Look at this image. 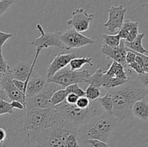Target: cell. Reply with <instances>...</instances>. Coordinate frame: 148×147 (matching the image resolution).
Instances as JSON below:
<instances>
[{"label":"cell","mask_w":148,"mask_h":147,"mask_svg":"<svg viewBox=\"0 0 148 147\" xmlns=\"http://www.w3.org/2000/svg\"><path fill=\"white\" fill-rule=\"evenodd\" d=\"M36 28L40 31V36L35 38L32 41L31 45L36 47L37 50L41 51L43 49L49 48V47H57L66 50L64 45L59 38V31L56 33H46L40 24H36Z\"/></svg>","instance_id":"9c48e42d"},{"label":"cell","mask_w":148,"mask_h":147,"mask_svg":"<svg viewBox=\"0 0 148 147\" xmlns=\"http://www.w3.org/2000/svg\"><path fill=\"white\" fill-rule=\"evenodd\" d=\"M10 66L7 63L4 59V56L2 54V48H0V71L3 72L4 74L9 72L10 69Z\"/></svg>","instance_id":"d6a6232c"},{"label":"cell","mask_w":148,"mask_h":147,"mask_svg":"<svg viewBox=\"0 0 148 147\" xmlns=\"http://www.w3.org/2000/svg\"><path fill=\"white\" fill-rule=\"evenodd\" d=\"M138 27H139V23L136 22V24H134V27L131 29V30L129 33L128 35H127V38L125 39V41L127 42H132L134 39H135V37H137V35H138Z\"/></svg>","instance_id":"e575fe53"},{"label":"cell","mask_w":148,"mask_h":147,"mask_svg":"<svg viewBox=\"0 0 148 147\" xmlns=\"http://www.w3.org/2000/svg\"><path fill=\"white\" fill-rule=\"evenodd\" d=\"M127 79H119V78L116 77H112L110 79V82L108 83V87H107V89L109 90V89H113V88L117 87V86H119L121 85L124 84L126 82H127Z\"/></svg>","instance_id":"1f68e13d"},{"label":"cell","mask_w":148,"mask_h":147,"mask_svg":"<svg viewBox=\"0 0 148 147\" xmlns=\"http://www.w3.org/2000/svg\"><path fill=\"white\" fill-rule=\"evenodd\" d=\"M132 112L137 118L147 120L148 119V102L145 97L136 101L133 104Z\"/></svg>","instance_id":"d6986e66"},{"label":"cell","mask_w":148,"mask_h":147,"mask_svg":"<svg viewBox=\"0 0 148 147\" xmlns=\"http://www.w3.org/2000/svg\"><path fill=\"white\" fill-rule=\"evenodd\" d=\"M6 100V101H10L8 97H7V94L4 92L3 89H0V100Z\"/></svg>","instance_id":"bcb514c9"},{"label":"cell","mask_w":148,"mask_h":147,"mask_svg":"<svg viewBox=\"0 0 148 147\" xmlns=\"http://www.w3.org/2000/svg\"><path fill=\"white\" fill-rule=\"evenodd\" d=\"M137 81L145 89L148 90V73L139 74V78Z\"/></svg>","instance_id":"74e56055"},{"label":"cell","mask_w":148,"mask_h":147,"mask_svg":"<svg viewBox=\"0 0 148 147\" xmlns=\"http://www.w3.org/2000/svg\"><path fill=\"white\" fill-rule=\"evenodd\" d=\"M127 67H128L130 70L134 71H135L136 73H137L138 74H142L145 73L144 69H143V68L141 66H140L138 63H136L135 61L133 62V63H130V64H127Z\"/></svg>","instance_id":"8d00e7d4"},{"label":"cell","mask_w":148,"mask_h":147,"mask_svg":"<svg viewBox=\"0 0 148 147\" xmlns=\"http://www.w3.org/2000/svg\"><path fill=\"white\" fill-rule=\"evenodd\" d=\"M127 52L125 56V60H126V63H127V65L135 61L136 54L134 53L133 50H130V49L127 48Z\"/></svg>","instance_id":"f35d334b"},{"label":"cell","mask_w":148,"mask_h":147,"mask_svg":"<svg viewBox=\"0 0 148 147\" xmlns=\"http://www.w3.org/2000/svg\"><path fill=\"white\" fill-rule=\"evenodd\" d=\"M90 76L89 70L72 71L68 68H64L56 72L53 76L47 79L48 82H53L61 86L63 89L73 84L85 82V79Z\"/></svg>","instance_id":"8992f818"},{"label":"cell","mask_w":148,"mask_h":147,"mask_svg":"<svg viewBox=\"0 0 148 147\" xmlns=\"http://www.w3.org/2000/svg\"><path fill=\"white\" fill-rule=\"evenodd\" d=\"M53 108L62 115L64 120L78 127L87 123L91 119L103 112V109L98 99L91 101L90 105L84 109L78 108L75 104L67 103L66 100H64L62 103Z\"/></svg>","instance_id":"5b68a950"},{"label":"cell","mask_w":148,"mask_h":147,"mask_svg":"<svg viewBox=\"0 0 148 147\" xmlns=\"http://www.w3.org/2000/svg\"><path fill=\"white\" fill-rule=\"evenodd\" d=\"M116 63L117 62L113 61L112 63H111V65L110 66L109 69H108L106 71H104V74H106L108 76H109V77H114V71H115L116 65Z\"/></svg>","instance_id":"7bdbcfd3"},{"label":"cell","mask_w":148,"mask_h":147,"mask_svg":"<svg viewBox=\"0 0 148 147\" xmlns=\"http://www.w3.org/2000/svg\"><path fill=\"white\" fill-rule=\"evenodd\" d=\"M111 78L112 77H109L106 74H105L102 69H98L93 74L90 75L89 77L85 79V82L92 85L95 87H103L104 89H107Z\"/></svg>","instance_id":"ac0fdd59"},{"label":"cell","mask_w":148,"mask_h":147,"mask_svg":"<svg viewBox=\"0 0 148 147\" xmlns=\"http://www.w3.org/2000/svg\"><path fill=\"white\" fill-rule=\"evenodd\" d=\"M17 0H2L0 1V17L8 10L12 4H15Z\"/></svg>","instance_id":"4dcf8cb0"},{"label":"cell","mask_w":148,"mask_h":147,"mask_svg":"<svg viewBox=\"0 0 148 147\" xmlns=\"http://www.w3.org/2000/svg\"><path fill=\"white\" fill-rule=\"evenodd\" d=\"M113 102L112 114L119 120L130 115L132 107L136 101L146 97L148 90L137 80L128 79L124 84L109 89Z\"/></svg>","instance_id":"6da1fadb"},{"label":"cell","mask_w":148,"mask_h":147,"mask_svg":"<svg viewBox=\"0 0 148 147\" xmlns=\"http://www.w3.org/2000/svg\"><path fill=\"white\" fill-rule=\"evenodd\" d=\"M4 74L3 73V72L0 71V89H1V78H2L3 75H4Z\"/></svg>","instance_id":"c3c4849f"},{"label":"cell","mask_w":148,"mask_h":147,"mask_svg":"<svg viewBox=\"0 0 148 147\" xmlns=\"http://www.w3.org/2000/svg\"><path fill=\"white\" fill-rule=\"evenodd\" d=\"M127 9L122 5L111 6L108 10V19L104 26L108 28L110 33H114L116 30L119 29L124 21V15Z\"/></svg>","instance_id":"8fae6325"},{"label":"cell","mask_w":148,"mask_h":147,"mask_svg":"<svg viewBox=\"0 0 148 147\" xmlns=\"http://www.w3.org/2000/svg\"><path fill=\"white\" fill-rule=\"evenodd\" d=\"M114 77L119 78L121 79H130V78L127 76L125 71H124V67L120 63H116V65L115 71H114Z\"/></svg>","instance_id":"f1b7e54d"},{"label":"cell","mask_w":148,"mask_h":147,"mask_svg":"<svg viewBox=\"0 0 148 147\" xmlns=\"http://www.w3.org/2000/svg\"><path fill=\"white\" fill-rule=\"evenodd\" d=\"M140 4H143V6L146 7V6H147L148 0H140Z\"/></svg>","instance_id":"7dc6e473"},{"label":"cell","mask_w":148,"mask_h":147,"mask_svg":"<svg viewBox=\"0 0 148 147\" xmlns=\"http://www.w3.org/2000/svg\"><path fill=\"white\" fill-rule=\"evenodd\" d=\"M46 82L47 81L43 76L38 74L33 70L27 82H25V97H30L39 93L43 89Z\"/></svg>","instance_id":"e0dca14e"},{"label":"cell","mask_w":148,"mask_h":147,"mask_svg":"<svg viewBox=\"0 0 148 147\" xmlns=\"http://www.w3.org/2000/svg\"><path fill=\"white\" fill-rule=\"evenodd\" d=\"M93 16L94 14H90L84 9L78 8L72 12V18L66 21V23L79 33L85 32L89 29Z\"/></svg>","instance_id":"30bf717a"},{"label":"cell","mask_w":148,"mask_h":147,"mask_svg":"<svg viewBox=\"0 0 148 147\" xmlns=\"http://www.w3.org/2000/svg\"><path fill=\"white\" fill-rule=\"evenodd\" d=\"M87 143L89 147H110L109 144L107 142H104L98 139H90Z\"/></svg>","instance_id":"d590c367"},{"label":"cell","mask_w":148,"mask_h":147,"mask_svg":"<svg viewBox=\"0 0 148 147\" xmlns=\"http://www.w3.org/2000/svg\"><path fill=\"white\" fill-rule=\"evenodd\" d=\"M12 82L14 84V86L17 88L20 91L25 95V89H26V84L25 82H22V81L17 80V79H13Z\"/></svg>","instance_id":"ab89813d"},{"label":"cell","mask_w":148,"mask_h":147,"mask_svg":"<svg viewBox=\"0 0 148 147\" xmlns=\"http://www.w3.org/2000/svg\"><path fill=\"white\" fill-rule=\"evenodd\" d=\"M1 89H4L6 92L10 101L17 100L25 105V95L14 86L12 82V78L10 74V71L3 75L1 80Z\"/></svg>","instance_id":"5bb4252c"},{"label":"cell","mask_w":148,"mask_h":147,"mask_svg":"<svg viewBox=\"0 0 148 147\" xmlns=\"http://www.w3.org/2000/svg\"><path fill=\"white\" fill-rule=\"evenodd\" d=\"M101 92L100 88L95 87L90 84L85 92V96L90 101L97 100L101 97Z\"/></svg>","instance_id":"484cf974"},{"label":"cell","mask_w":148,"mask_h":147,"mask_svg":"<svg viewBox=\"0 0 148 147\" xmlns=\"http://www.w3.org/2000/svg\"><path fill=\"white\" fill-rule=\"evenodd\" d=\"M0 1H2V0H0Z\"/></svg>","instance_id":"681fc988"},{"label":"cell","mask_w":148,"mask_h":147,"mask_svg":"<svg viewBox=\"0 0 148 147\" xmlns=\"http://www.w3.org/2000/svg\"><path fill=\"white\" fill-rule=\"evenodd\" d=\"M77 134V131L72 132L68 135L66 141V147H79Z\"/></svg>","instance_id":"83f0119b"},{"label":"cell","mask_w":148,"mask_h":147,"mask_svg":"<svg viewBox=\"0 0 148 147\" xmlns=\"http://www.w3.org/2000/svg\"><path fill=\"white\" fill-rule=\"evenodd\" d=\"M69 64L70 66V69L72 71L79 70L85 64H88L91 66H93V63H92V59L88 57L78 58V59L75 58L69 62Z\"/></svg>","instance_id":"44dd1931"},{"label":"cell","mask_w":148,"mask_h":147,"mask_svg":"<svg viewBox=\"0 0 148 147\" xmlns=\"http://www.w3.org/2000/svg\"><path fill=\"white\" fill-rule=\"evenodd\" d=\"M103 43L107 46H110L112 48H116L119 46L120 42L121 39L117 34L116 35H108L103 34Z\"/></svg>","instance_id":"cb8c5ba5"},{"label":"cell","mask_w":148,"mask_h":147,"mask_svg":"<svg viewBox=\"0 0 148 147\" xmlns=\"http://www.w3.org/2000/svg\"><path fill=\"white\" fill-rule=\"evenodd\" d=\"M90 103L91 101L90 100V99H88L85 96H82L78 97L75 105H76L78 108L84 109V108H88V107H89L90 105Z\"/></svg>","instance_id":"836d02e7"},{"label":"cell","mask_w":148,"mask_h":147,"mask_svg":"<svg viewBox=\"0 0 148 147\" xmlns=\"http://www.w3.org/2000/svg\"><path fill=\"white\" fill-rule=\"evenodd\" d=\"M76 58V54L74 53H59L57 56L53 58V61L50 65L49 66V68L46 71V76L47 79L51 78L53 76L56 72L62 70L64 68L67 66L69 62L73 59Z\"/></svg>","instance_id":"2e32d148"},{"label":"cell","mask_w":148,"mask_h":147,"mask_svg":"<svg viewBox=\"0 0 148 147\" xmlns=\"http://www.w3.org/2000/svg\"><path fill=\"white\" fill-rule=\"evenodd\" d=\"M100 105H101L102 108L103 109L104 112H108V113L112 114L113 112V102L112 98H111V94L109 92H107L104 96L102 97H99L98 99Z\"/></svg>","instance_id":"7402d4cb"},{"label":"cell","mask_w":148,"mask_h":147,"mask_svg":"<svg viewBox=\"0 0 148 147\" xmlns=\"http://www.w3.org/2000/svg\"><path fill=\"white\" fill-rule=\"evenodd\" d=\"M59 38L64 45L66 50L79 48L95 43V40L83 35L74 28L69 29L63 32L59 31Z\"/></svg>","instance_id":"ba28073f"},{"label":"cell","mask_w":148,"mask_h":147,"mask_svg":"<svg viewBox=\"0 0 148 147\" xmlns=\"http://www.w3.org/2000/svg\"><path fill=\"white\" fill-rule=\"evenodd\" d=\"M7 137L0 147H28L27 136L25 128L7 130Z\"/></svg>","instance_id":"4fadbf2b"},{"label":"cell","mask_w":148,"mask_h":147,"mask_svg":"<svg viewBox=\"0 0 148 147\" xmlns=\"http://www.w3.org/2000/svg\"><path fill=\"white\" fill-rule=\"evenodd\" d=\"M66 97V94L65 92L64 89H59L54 92L51 98V107H54L59 104L62 103L64 100H65Z\"/></svg>","instance_id":"d4e9b609"},{"label":"cell","mask_w":148,"mask_h":147,"mask_svg":"<svg viewBox=\"0 0 148 147\" xmlns=\"http://www.w3.org/2000/svg\"><path fill=\"white\" fill-rule=\"evenodd\" d=\"M78 97H79L77 96L75 94L70 93L66 95L65 100H66V102L69 104H75L76 103Z\"/></svg>","instance_id":"ee69618b"},{"label":"cell","mask_w":148,"mask_h":147,"mask_svg":"<svg viewBox=\"0 0 148 147\" xmlns=\"http://www.w3.org/2000/svg\"><path fill=\"white\" fill-rule=\"evenodd\" d=\"M7 131L2 128H0V144H3L7 139Z\"/></svg>","instance_id":"f6af8a7d"},{"label":"cell","mask_w":148,"mask_h":147,"mask_svg":"<svg viewBox=\"0 0 148 147\" xmlns=\"http://www.w3.org/2000/svg\"><path fill=\"white\" fill-rule=\"evenodd\" d=\"M77 129L78 126L64 120L38 132L27 133L28 147H66L68 135Z\"/></svg>","instance_id":"3957f363"},{"label":"cell","mask_w":148,"mask_h":147,"mask_svg":"<svg viewBox=\"0 0 148 147\" xmlns=\"http://www.w3.org/2000/svg\"><path fill=\"white\" fill-rule=\"evenodd\" d=\"M10 103V106L12 109L15 108V109L20 110H25V105H23L22 102H19L17 100H12Z\"/></svg>","instance_id":"b9f144b4"},{"label":"cell","mask_w":148,"mask_h":147,"mask_svg":"<svg viewBox=\"0 0 148 147\" xmlns=\"http://www.w3.org/2000/svg\"><path fill=\"white\" fill-rule=\"evenodd\" d=\"M12 37V35L10 33H4V32L0 30V48H2V46L6 43L8 39L11 38Z\"/></svg>","instance_id":"60d3db41"},{"label":"cell","mask_w":148,"mask_h":147,"mask_svg":"<svg viewBox=\"0 0 148 147\" xmlns=\"http://www.w3.org/2000/svg\"><path fill=\"white\" fill-rule=\"evenodd\" d=\"M137 22H132L130 20H125L123 22L121 27L119 29V31L116 33V34L118 35L120 37V38L125 40L128 35L129 33L131 30V29L134 27V24H136Z\"/></svg>","instance_id":"603a6c76"},{"label":"cell","mask_w":148,"mask_h":147,"mask_svg":"<svg viewBox=\"0 0 148 147\" xmlns=\"http://www.w3.org/2000/svg\"><path fill=\"white\" fill-rule=\"evenodd\" d=\"M13 109L10 106L9 101L0 100V116L6 114H12Z\"/></svg>","instance_id":"f546056e"},{"label":"cell","mask_w":148,"mask_h":147,"mask_svg":"<svg viewBox=\"0 0 148 147\" xmlns=\"http://www.w3.org/2000/svg\"><path fill=\"white\" fill-rule=\"evenodd\" d=\"M64 120L62 115L53 107L43 109L33 108L25 111L23 128L26 133H36L51 128Z\"/></svg>","instance_id":"277c9868"},{"label":"cell","mask_w":148,"mask_h":147,"mask_svg":"<svg viewBox=\"0 0 148 147\" xmlns=\"http://www.w3.org/2000/svg\"><path fill=\"white\" fill-rule=\"evenodd\" d=\"M61 89V86L53 83L46 82L43 89L37 95L30 97L25 98V112L33 108H48L51 107V98L56 91Z\"/></svg>","instance_id":"52a82bcc"},{"label":"cell","mask_w":148,"mask_h":147,"mask_svg":"<svg viewBox=\"0 0 148 147\" xmlns=\"http://www.w3.org/2000/svg\"><path fill=\"white\" fill-rule=\"evenodd\" d=\"M65 92L66 95L70 93H73L76 95L77 96L82 97L85 96V91L82 90L80 87L79 86L78 84H73L69 86H67L66 88H64Z\"/></svg>","instance_id":"4316f807"},{"label":"cell","mask_w":148,"mask_h":147,"mask_svg":"<svg viewBox=\"0 0 148 147\" xmlns=\"http://www.w3.org/2000/svg\"><path fill=\"white\" fill-rule=\"evenodd\" d=\"M145 37V33H138L135 39L132 42H127L124 40V46L127 48L136 52V53H141V54L147 55L148 51L143 47V40Z\"/></svg>","instance_id":"ffe728a7"},{"label":"cell","mask_w":148,"mask_h":147,"mask_svg":"<svg viewBox=\"0 0 148 147\" xmlns=\"http://www.w3.org/2000/svg\"><path fill=\"white\" fill-rule=\"evenodd\" d=\"M101 51L103 52V53H104V55H106L107 58L113 59V61L121 64L124 68L127 67L125 56L127 50V47L124 46V40L121 39L119 46L116 48H112L103 43L102 46H101Z\"/></svg>","instance_id":"9a60e30c"},{"label":"cell","mask_w":148,"mask_h":147,"mask_svg":"<svg viewBox=\"0 0 148 147\" xmlns=\"http://www.w3.org/2000/svg\"><path fill=\"white\" fill-rule=\"evenodd\" d=\"M40 53V50H36L34 61L32 64H30L27 62L20 61L16 63L12 68H10V74L12 78L13 79H17V80L22 81V82H27L30 74H31V72L33 71L36 61H37Z\"/></svg>","instance_id":"7c38bea8"},{"label":"cell","mask_w":148,"mask_h":147,"mask_svg":"<svg viewBox=\"0 0 148 147\" xmlns=\"http://www.w3.org/2000/svg\"><path fill=\"white\" fill-rule=\"evenodd\" d=\"M118 121L119 120L113 114L103 112L78 127L77 138L79 147H89L87 142L90 139L108 142Z\"/></svg>","instance_id":"7a4b0ae2"}]
</instances>
